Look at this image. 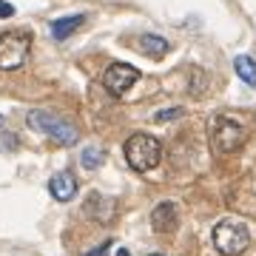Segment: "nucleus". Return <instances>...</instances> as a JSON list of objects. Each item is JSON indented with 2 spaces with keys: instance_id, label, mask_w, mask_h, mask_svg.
Wrapping results in <instances>:
<instances>
[{
  "instance_id": "obj_15",
  "label": "nucleus",
  "mask_w": 256,
  "mask_h": 256,
  "mask_svg": "<svg viewBox=\"0 0 256 256\" xmlns=\"http://www.w3.org/2000/svg\"><path fill=\"white\" fill-rule=\"evenodd\" d=\"M108 248H111V242H102L97 250H92V254H86V256H106V250H108Z\"/></svg>"
},
{
  "instance_id": "obj_9",
  "label": "nucleus",
  "mask_w": 256,
  "mask_h": 256,
  "mask_svg": "<svg viewBox=\"0 0 256 256\" xmlns=\"http://www.w3.org/2000/svg\"><path fill=\"white\" fill-rule=\"evenodd\" d=\"M82 23H86V14H68V18L52 20V37H54V40H66V37H72Z\"/></svg>"
},
{
  "instance_id": "obj_11",
  "label": "nucleus",
  "mask_w": 256,
  "mask_h": 256,
  "mask_svg": "<svg viewBox=\"0 0 256 256\" xmlns=\"http://www.w3.org/2000/svg\"><path fill=\"white\" fill-rule=\"evenodd\" d=\"M234 72H236L248 86H254V88H256V60H254V57L239 54L236 60H234Z\"/></svg>"
},
{
  "instance_id": "obj_14",
  "label": "nucleus",
  "mask_w": 256,
  "mask_h": 256,
  "mask_svg": "<svg viewBox=\"0 0 256 256\" xmlns=\"http://www.w3.org/2000/svg\"><path fill=\"white\" fill-rule=\"evenodd\" d=\"M12 14H14V6L6 3V0H0V18H12Z\"/></svg>"
},
{
  "instance_id": "obj_12",
  "label": "nucleus",
  "mask_w": 256,
  "mask_h": 256,
  "mask_svg": "<svg viewBox=\"0 0 256 256\" xmlns=\"http://www.w3.org/2000/svg\"><path fill=\"white\" fill-rule=\"evenodd\" d=\"M102 160H106V154H102L100 148H94V146L82 148V154H80V165L86 168V171H94V168H100Z\"/></svg>"
},
{
  "instance_id": "obj_7",
  "label": "nucleus",
  "mask_w": 256,
  "mask_h": 256,
  "mask_svg": "<svg viewBox=\"0 0 256 256\" xmlns=\"http://www.w3.org/2000/svg\"><path fill=\"white\" fill-rule=\"evenodd\" d=\"M48 191L54 196L57 202H68L74 200V194H77V180H74L72 171H57L52 180H48Z\"/></svg>"
},
{
  "instance_id": "obj_8",
  "label": "nucleus",
  "mask_w": 256,
  "mask_h": 256,
  "mask_svg": "<svg viewBox=\"0 0 256 256\" xmlns=\"http://www.w3.org/2000/svg\"><path fill=\"white\" fill-rule=\"evenodd\" d=\"M151 225L156 234H171L176 228V205L174 202H160L151 210Z\"/></svg>"
},
{
  "instance_id": "obj_2",
  "label": "nucleus",
  "mask_w": 256,
  "mask_h": 256,
  "mask_svg": "<svg viewBox=\"0 0 256 256\" xmlns=\"http://www.w3.org/2000/svg\"><path fill=\"white\" fill-rule=\"evenodd\" d=\"M26 122H28V128H34L40 134H48V137L54 140V142H60V146H74L77 137H80L77 126H72L68 120L57 117L52 111H28Z\"/></svg>"
},
{
  "instance_id": "obj_6",
  "label": "nucleus",
  "mask_w": 256,
  "mask_h": 256,
  "mask_svg": "<svg viewBox=\"0 0 256 256\" xmlns=\"http://www.w3.org/2000/svg\"><path fill=\"white\" fill-rule=\"evenodd\" d=\"M137 80H140V72L128 63H111L108 68H106V74H102V86H106L108 94H114V97H122Z\"/></svg>"
},
{
  "instance_id": "obj_5",
  "label": "nucleus",
  "mask_w": 256,
  "mask_h": 256,
  "mask_svg": "<svg viewBox=\"0 0 256 256\" xmlns=\"http://www.w3.org/2000/svg\"><path fill=\"white\" fill-rule=\"evenodd\" d=\"M210 137H214L216 151L230 154V151L242 148V142H245V128L239 126L236 120H230V117H216L214 120V131H210Z\"/></svg>"
},
{
  "instance_id": "obj_16",
  "label": "nucleus",
  "mask_w": 256,
  "mask_h": 256,
  "mask_svg": "<svg viewBox=\"0 0 256 256\" xmlns=\"http://www.w3.org/2000/svg\"><path fill=\"white\" fill-rule=\"evenodd\" d=\"M117 256H131V254H128L126 248H120V250H117Z\"/></svg>"
},
{
  "instance_id": "obj_13",
  "label": "nucleus",
  "mask_w": 256,
  "mask_h": 256,
  "mask_svg": "<svg viewBox=\"0 0 256 256\" xmlns=\"http://www.w3.org/2000/svg\"><path fill=\"white\" fill-rule=\"evenodd\" d=\"M185 111L182 108H168V111H160V114H156V122H168V120H176V117H182Z\"/></svg>"
},
{
  "instance_id": "obj_3",
  "label": "nucleus",
  "mask_w": 256,
  "mask_h": 256,
  "mask_svg": "<svg viewBox=\"0 0 256 256\" xmlns=\"http://www.w3.org/2000/svg\"><path fill=\"white\" fill-rule=\"evenodd\" d=\"M248 245H250V230H248L245 222H239V220H222L220 225L214 228V248H216L222 256H239V254H245Z\"/></svg>"
},
{
  "instance_id": "obj_1",
  "label": "nucleus",
  "mask_w": 256,
  "mask_h": 256,
  "mask_svg": "<svg viewBox=\"0 0 256 256\" xmlns=\"http://www.w3.org/2000/svg\"><path fill=\"white\" fill-rule=\"evenodd\" d=\"M160 156H162V146L160 140L151 137V134H131L126 142V160L134 171H151L160 165Z\"/></svg>"
},
{
  "instance_id": "obj_17",
  "label": "nucleus",
  "mask_w": 256,
  "mask_h": 256,
  "mask_svg": "<svg viewBox=\"0 0 256 256\" xmlns=\"http://www.w3.org/2000/svg\"><path fill=\"white\" fill-rule=\"evenodd\" d=\"M0 126H3V117H0Z\"/></svg>"
},
{
  "instance_id": "obj_4",
  "label": "nucleus",
  "mask_w": 256,
  "mask_h": 256,
  "mask_svg": "<svg viewBox=\"0 0 256 256\" xmlns=\"http://www.w3.org/2000/svg\"><path fill=\"white\" fill-rule=\"evenodd\" d=\"M32 52V34L23 28L3 32L0 34V72H18L20 66L28 60Z\"/></svg>"
},
{
  "instance_id": "obj_18",
  "label": "nucleus",
  "mask_w": 256,
  "mask_h": 256,
  "mask_svg": "<svg viewBox=\"0 0 256 256\" xmlns=\"http://www.w3.org/2000/svg\"><path fill=\"white\" fill-rule=\"evenodd\" d=\"M151 256H160V254H151Z\"/></svg>"
},
{
  "instance_id": "obj_10",
  "label": "nucleus",
  "mask_w": 256,
  "mask_h": 256,
  "mask_svg": "<svg viewBox=\"0 0 256 256\" xmlns=\"http://www.w3.org/2000/svg\"><path fill=\"white\" fill-rule=\"evenodd\" d=\"M137 46H140L142 54H148V57H154L156 60V57H162L165 52H168V40L160 37V34H140Z\"/></svg>"
}]
</instances>
